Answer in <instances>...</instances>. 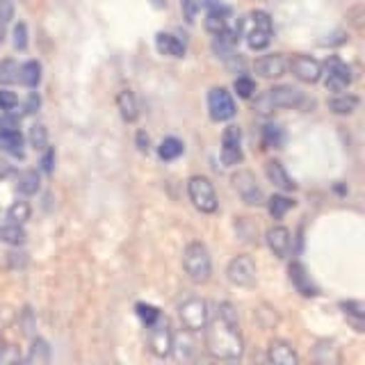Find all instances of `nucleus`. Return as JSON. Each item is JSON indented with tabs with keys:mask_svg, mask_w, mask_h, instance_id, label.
<instances>
[{
	"mask_svg": "<svg viewBox=\"0 0 365 365\" xmlns=\"http://www.w3.org/2000/svg\"><path fill=\"white\" fill-rule=\"evenodd\" d=\"M262 142H265V146H269V148H281L285 142V135L281 130V125L267 123L265 128H262Z\"/></svg>",
	"mask_w": 365,
	"mask_h": 365,
	"instance_id": "obj_30",
	"label": "nucleus"
},
{
	"mask_svg": "<svg viewBox=\"0 0 365 365\" xmlns=\"http://www.w3.org/2000/svg\"><path fill=\"white\" fill-rule=\"evenodd\" d=\"M306 101L304 91H299L292 85H279L267 89L265 94H260L254 103V110L260 114H269L279 108H299Z\"/></svg>",
	"mask_w": 365,
	"mask_h": 365,
	"instance_id": "obj_2",
	"label": "nucleus"
},
{
	"mask_svg": "<svg viewBox=\"0 0 365 365\" xmlns=\"http://www.w3.org/2000/svg\"><path fill=\"white\" fill-rule=\"evenodd\" d=\"M182 151H185V146H182V142L176 140V137H165L163 144L158 148V153L163 160H176Z\"/></svg>",
	"mask_w": 365,
	"mask_h": 365,
	"instance_id": "obj_27",
	"label": "nucleus"
},
{
	"mask_svg": "<svg viewBox=\"0 0 365 365\" xmlns=\"http://www.w3.org/2000/svg\"><path fill=\"white\" fill-rule=\"evenodd\" d=\"M205 349L210 356L222 361H235L242 356L245 340L240 334L237 311L233 304L222 302L217 306V313L210 319V324H205Z\"/></svg>",
	"mask_w": 365,
	"mask_h": 365,
	"instance_id": "obj_1",
	"label": "nucleus"
},
{
	"mask_svg": "<svg viewBox=\"0 0 365 365\" xmlns=\"http://www.w3.org/2000/svg\"><path fill=\"white\" fill-rule=\"evenodd\" d=\"M30 203L28 201H14L9 205V210H7V220L11 224H23V222H28L30 220Z\"/></svg>",
	"mask_w": 365,
	"mask_h": 365,
	"instance_id": "obj_31",
	"label": "nucleus"
},
{
	"mask_svg": "<svg viewBox=\"0 0 365 365\" xmlns=\"http://www.w3.org/2000/svg\"><path fill=\"white\" fill-rule=\"evenodd\" d=\"M19 80L26 87H32L34 89V87L39 85V80H41V64L30 60V62H26L23 66H19Z\"/></svg>",
	"mask_w": 365,
	"mask_h": 365,
	"instance_id": "obj_23",
	"label": "nucleus"
},
{
	"mask_svg": "<svg viewBox=\"0 0 365 365\" xmlns=\"http://www.w3.org/2000/svg\"><path fill=\"white\" fill-rule=\"evenodd\" d=\"M137 146H140V151H148V135L146 133H137Z\"/></svg>",
	"mask_w": 365,
	"mask_h": 365,
	"instance_id": "obj_46",
	"label": "nucleus"
},
{
	"mask_svg": "<svg viewBox=\"0 0 365 365\" xmlns=\"http://www.w3.org/2000/svg\"><path fill=\"white\" fill-rule=\"evenodd\" d=\"M19 80V64L14 60L0 62V85H11Z\"/></svg>",
	"mask_w": 365,
	"mask_h": 365,
	"instance_id": "obj_35",
	"label": "nucleus"
},
{
	"mask_svg": "<svg viewBox=\"0 0 365 365\" xmlns=\"http://www.w3.org/2000/svg\"><path fill=\"white\" fill-rule=\"evenodd\" d=\"M14 46L19 51H23L28 46V26L26 23H16L14 28Z\"/></svg>",
	"mask_w": 365,
	"mask_h": 365,
	"instance_id": "obj_40",
	"label": "nucleus"
},
{
	"mask_svg": "<svg viewBox=\"0 0 365 365\" xmlns=\"http://www.w3.org/2000/svg\"><path fill=\"white\" fill-rule=\"evenodd\" d=\"M222 163L226 167L242 163V133L237 125H228L222 135Z\"/></svg>",
	"mask_w": 365,
	"mask_h": 365,
	"instance_id": "obj_11",
	"label": "nucleus"
},
{
	"mask_svg": "<svg viewBox=\"0 0 365 365\" xmlns=\"http://www.w3.org/2000/svg\"><path fill=\"white\" fill-rule=\"evenodd\" d=\"M208 110H210V117L215 121H228V119H233V114H235L233 96L228 94L224 87H215L210 94H208Z\"/></svg>",
	"mask_w": 365,
	"mask_h": 365,
	"instance_id": "obj_12",
	"label": "nucleus"
},
{
	"mask_svg": "<svg viewBox=\"0 0 365 365\" xmlns=\"http://www.w3.org/2000/svg\"><path fill=\"white\" fill-rule=\"evenodd\" d=\"M117 108L121 112L123 121H137V117H140V103H137V96L133 94L130 89H121L117 94Z\"/></svg>",
	"mask_w": 365,
	"mask_h": 365,
	"instance_id": "obj_19",
	"label": "nucleus"
},
{
	"mask_svg": "<svg viewBox=\"0 0 365 365\" xmlns=\"http://www.w3.org/2000/svg\"><path fill=\"white\" fill-rule=\"evenodd\" d=\"M148 347L155 354V356L165 359L171 354V347H174V331H171L167 317H158L153 324H148Z\"/></svg>",
	"mask_w": 365,
	"mask_h": 365,
	"instance_id": "obj_6",
	"label": "nucleus"
},
{
	"mask_svg": "<svg viewBox=\"0 0 365 365\" xmlns=\"http://www.w3.org/2000/svg\"><path fill=\"white\" fill-rule=\"evenodd\" d=\"M254 68H256V73L260 78H279V76L285 73V68H288V60H285L281 53L262 55L256 60Z\"/></svg>",
	"mask_w": 365,
	"mask_h": 365,
	"instance_id": "obj_14",
	"label": "nucleus"
},
{
	"mask_svg": "<svg viewBox=\"0 0 365 365\" xmlns=\"http://www.w3.org/2000/svg\"><path fill=\"white\" fill-rule=\"evenodd\" d=\"M180 9H182V16H185V21L194 23V19H197L199 9H201V3H199V0H180Z\"/></svg>",
	"mask_w": 365,
	"mask_h": 365,
	"instance_id": "obj_37",
	"label": "nucleus"
},
{
	"mask_svg": "<svg viewBox=\"0 0 365 365\" xmlns=\"http://www.w3.org/2000/svg\"><path fill=\"white\" fill-rule=\"evenodd\" d=\"M251 21H254V28L247 34V43L251 51H262L267 48L269 41H272V19L267 11L256 9L251 14Z\"/></svg>",
	"mask_w": 365,
	"mask_h": 365,
	"instance_id": "obj_8",
	"label": "nucleus"
},
{
	"mask_svg": "<svg viewBox=\"0 0 365 365\" xmlns=\"http://www.w3.org/2000/svg\"><path fill=\"white\" fill-rule=\"evenodd\" d=\"M290 68H292V76L297 80H302V83H308V85H313V83H317L319 78H322V64H319L311 55L292 57Z\"/></svg>",
	"mask_w": 365,
	"mask_h": 365,
	"instance_id": "obj_13",
	"label": "nucleus"
},
{
	"mask_svg": "<svg viewBox=\"0 0 365 365\" xmlns=\"http://www.w3.org/2000/svg\"><path fill=\"white\" fill-rule=\"evenodd\" d=\"M30 144L37 151H46V146H48V130H46L43 123H34L30 128Z\"/></svg>",
	"mask_w": 365,
	"mask_h": 365,
	"instance_id": "obj_33",
	"label": "nucleus"
},
{
	"mask_svg": "<svg viewBox=\"0 0 365 365\" xmlns=\"http://www.w3.org/2000/svg\"><path fill=\"white\" fill-rule=\"evenodd\" d=\"M208 7H210V11H208V16H205V30L212 32V34L224 32L228 28V23H226L228 9L222 3H212Z\"/></svg>",
	"mask_w": 365,
	"mask_h": 365,
	"instance_id": "obj_20",
	"label": "nucleus"
},
{
	"mask_svg": "<svg viewBox=\"0 0 365 365\" xmlns=\"http://www.w3.org/2000/svg\"><path fill=\"white\" fill-rule=\"evenodd\" d=\"M137 315H140L144 322H146V327L148 324H153L155 319L160 317V311L155 306H148V304H137Z\"/></svg>",
	"mask_w": 365,
	"mask_h": 365,
	"instance_id": "obj_38",
	"label": "nucleus"
},
{
	"mask_svg": "<svg viewBox=\"0 0 365 365\" xmlns=\"http://www.w3.org/2000/svg\"><path fill=\"white\" fill-rule=\"evenodd\" d=\"M11 130H19V117L7 112L5 117H0V133H11Z\"/></svg>",
	"mask_w": 365,
	"mask_h": 365,
	"instance_id": "obj_43",
	"label": "nucleus"
},
{
	"mask_svg": "<svg viewBox=\"0 0 365 365\" xmlns=\"http://www.w3.org/2000/svg\"><path fill=\"white\" fill-rule=\"evenodd\" d=\"M233 89L237 91L240 98H251V96H254V91H256V83L251 78H247V76H240V78H235Z\"/></svg>",
	"mask_w": 365,
	"mask_h": 365,
	"instance_id": "obj_36",
	"label": "nucleus"
},
{
	"mask_svg": "<svg viewBox=\"0 0 365 365\" xmlns=\"http://www.w3.org/2000/svg\"><path fill=\"white\" fill-rule=\"evenodd\" d=\"M359 108V98L354 94H338L329 101V110L334 114H351Z\"/></svg>",
	"mask_w": 365,
	"mask_h": 365,
	"instance_id": "obj_24",
	"label": "nucleus"
},
{
	"mask_svg": "<svg viewBox=\"0 0 365 365\" xmlns=\"http://www.w3.org/2000/svg\"><path fill=\"white\" fill-rule=\"evenodd\" d=\"M192 331H187V334H180L178 338H174V347H171V351H176V356L180 361H190L194 359V351H197V342L192 340Z\"/></svg>",
	"mask_w": 365,
	"mask_h": 365,
	"instance_id": "obj_22",
	"label": "nucleus"
},
{
	"mask_svg": "<svg viewBox=\"0 0 365 365\" xmlns=\"http://www.w3.org/2000/svg\"><path fill=\"white\" fill-rule=\"evenodd\" d=\"M26 231L21 228V224H5L0 226V242L11 245V247H19L26 242Z\"/></svg>",
	"mask_w": 365,
	"mask_h": 365,
	"instance_id": "obj_25",
	"label": "nucleus"
},
{
	"mask_svg": "<svg viewBox=\"0 0 365 365\" xmlns=\"http://www.w3.org/2000/svg\"><path fill=\"white\" fill-rule=\"evenodd\" d=\"M182 267L185 274L194 283H205L212 274V260L205 245L201 242H190L182 251Z\"/></svg>",
	"mask_w": 365,
	"mask_h": 365,
	"instance_id": "obj_3",
	"label": "nucleus"
},
{
	"mask_svg": "<svg viewBox=\"0 0 365 365\" xmlns=\"http://www.w3.org/2000/svg\"><path fill=\"white\" fill-rule=\"evenodd\" d=\"M267 361L274 365H297L299 356H297L294 347L285 340H272L267 347Z\"/></svg>",
	"mask_w": 365,
	"mask_h": 365,
	"instance_id": "obj_15",
	"label": "nucleus"
},
{
	"mask_svg": "<svg viewBox=\"0 0 365 365\" xmlns=\"http://www.w3.org/2000/svg\"><path fill=\"white\" fill-rule=\"evenodd\" d=\"M51 361V347L48 342L37 338L32 340V347H30V354H28V363H48Z\"/></svg>",
	"mask_w": 365,
	"mask_h": 365,
	"instance_id": "obj_29",
	"label": "nucleus"
},
{
	"mask_svg": "<svg viewBox=\"0 0 365 365\" xmlns=\"http://www.w3.org/2000/svg\"><path fill=\"white\" fill-rule=\"evenodd\" d=\"M7 347H5V338L3 336H0V356H3V351H5Z\"/></svg>",
	"mask_w": 365,
	"mask_h": 365,
	"instance_id": "obj_49",
	"label": "nucleus"
},
{
	"mask_svg": "<svg viewBox=\"0 0 365 365\" xmlns=\"http://www.w3.org/2000/svg\"><path fill=\"white\" fill-rule=\"evenodd\" d=\"M322 76H324V87L329 91H342L351 83V68L342 60H338V57H329L327 64L322 66Z\"/></svg>",
	"mask_w": 365,
	"mask_h": 365,
	"instance_id": "obj_9",
	"label": "nucleus"
},
{
	"mask_svg": "<svg viewBox=\"0 0 365 365\" xmlns=\"http://www.w3.org/2000/svg\"><path fill=\"white\" fill-rule=\"evenodd\" d=\"M39 174L37 171H32V169H28V171H23V174L19 176V182H16V187H19V192L21 194H26V197H30V194H37L39 192Z\"/></svg>",
	"mask_w": 365,
	"mask_h": 365,
	"instance_id": "obj_26",
	"label": "nucleus"
},
{
	"mask_svg": "<svg viewBox=\"0 0 365 365\" xmlns=\"http://www.w3.org/2000/svg\"><path fill=\"white\" fill-rule=\"evenodd\" d=\"M11 174V165L5 163V160H0V178H7Z\"/></svg>",
	"mask_w": 365,
	"mask_h": 365,
	"instance_id": "obj_47",
	"label": "nucleus"
},
{
	"mask_svg": "<svg viewBox=\"0 0 365 365\" xmlns=\"http://www.w3.org/2000/svg\"><path fill=\"white\" fill-rule=\"evenodd\" d=\"M0 144H3V148H7L9 153L14 155H21L23 153V137L19 130H11V133H0Z\"/></svg>",
	"mask_w": 365,
	"mask_h": 365,
	"instance_id": "obj_32",
	"label": "nucleus"
},
{
	"mask_svg": "<svg viewBox=\"0 0 365 365\" xmlns=\"http://www.w3.org/2000/svg\"><path fill=\"white\" fill-rule=\"evenodd\" d=\"M19 106V96L14 94V91H9V89H0V110H14Z\"/></svg>",
	"mask_w": 365,
	"mask_h": 365,
	"instance_id": "obj_39",
	"label": "nucleus"
},
{
	"mask_svg": "<svg viewBox=\"0 0 365 365\" xmlns=\"http://www.w3.org/2000/svg\"><path fill=\"white\" fill-rule=\"evenodd\" d=\"M340 306L345 308V313H347V315H354L356 319H363V317H365V306H363L361 302H342Z\"/></svg>",
	"mask_w": 365,
	"mask_h": 365,
	"instance_id": "obj_41",
	"label": "nucleus"
},
{
	"mask_svg": "<svg viewBox=\"0 0 365 365\" xmlns=\"http://www.w3.org/2000/svg\"><path fill=\"white\" fill-rule=\"evenodd\" d=\"M292 205H294L292 199L283 197V194H274V197L269 199V203H267V210H269V215L274 217V220H281V217L288 212Z\"/></svg>",
	"mask_w": 365,
	"mask_h": 365,
	"instance_id": "obj_28",
	"label": "nucleus"
},
{
	"mask_svg": "<svg viewBox=\"0 0 365 365\" xmlns=\"http://www.w3.org/2000/svg\"><path fill=\"white\" fill-rule=\"evenodd\" d=\"M23 317H26V334H32V313H30V308L23 311Z\"/></svg>",
	"mask_w": 365,
	"mask_h": 365,
	"instance_id": "obj_48",
	"label": "nucleus"
},
{
	"mask_svg": "<svg viewBox=\"0 0 365 365\" xmlns=\"http://www.w3.org/2000/svg\"><path fill=\"white\" fill-rule=\"evenodd\" d=\"M11 19H14V3L11 0H0V43L5 39V32Z\"/></svg>",
	"mask_w": 365,
	"mask_h": 365,
	"instance_id": "obj_34",
	"label": "nucleus"
},
{
	"mask_svg": "<svg viewBox=\"0 0 365 365\" xmlns=\"http://www.w3.org/2000/svg\"><path fill=\"white\" fill-rule=\"evenodd\" d=\"M187 194L197 210L208 212V215L217 210V192H215V185L210 182V178L192 176L187 180Z\"/></svg>",
	"mask_w": 365,
	"mask_h": 365,
	"instance_id": "obj_4",
	"label": "nucleus"
},
{
	"mask_svg": "<svg viewBox=\"0 0 365 365\" xmlns=\"http://www.w3.org/2000/svg\"><path fill=\"white\" fill-rule=\"evenodd\" d=\"M233 187L240 194L247 205H262L265 203V194H262L256 176L249 169H240L237 174H233Z\"/></svg>",
	"mask_w": 365,
	"mask_h": 365,
	"instance_id": "obj_7",
	"label": "nucleus"
},
{
	"mask_svg": "<svg viewBox=\"0 0 365 365\" xmlns=\"http://www.w3.org/2000/svg\"><path fill=\"white\" fill-rule=\"evenodd\" d=\"M39 108H41V98H39L37 91H32V94L28 96V101H26V106H23V110H26V114H34Z\"/></svg>",
	"mask_w": 365,
	"mask_h": 365,
	"instance_id": "obj_44",
	"label": "nucleus"
},
{
	"mask_svg": "<svg viewBox=\"0 0 365 365\" xmlns=\"http://www.w3.org/2000/svg\"><path fill=\"white\" fill-rule=\"evenodd\" d=\"M265 174H267V178H269V182L274 187H279L283 192H292L294 190L292 178L288 176V171L283 169V165L279 163V160H269V163L265 165Z\"/></svg>",
	"mask_w": 365,
	"mask_h": 365,
	"instance_id": "obj_17",
	"label": "nucleus"
},
{
	"mask_svg": "<svg viewBox=\"0 0 365 365\" xmlns=\"http://www.w3.org/2000/svg\"><path fill=\"white\" fill-rule=\"evenodd\" d=\"M292 245V235L285 226H274L267 231V247L277 258H285Z\"/></svg>",
	"mask_w": 365,
	"mask_h": 365,
	"instance_id": "obj_16",
	"label": "nucleus"
},
{
	"mask_svg": "<svg viewBox=\"0 0 365 365\" xmlns=\"http://www.w3.org/2000/svg\"><path fill=\"white\" fill-rule=\"evenodd\" d=\"M7 260L14 269H21L28 265V254L26 251H11V254H7Z\"/></svg>",
	"mask_w": 365,
	"mask_h": 365,
	"instance_id": "obj_42",
	"label": "nucleus"
},
{
	"mask_svg": "<svg viewBox=\"0 0 365 365\" xmlns=\"http://www.w3.org/2000/svg\"><path fill=\"white\" fill-rule=\"evenodd\" d=\"M155 46H158L160 53L169 55V57H182V55H185V43H182L178 37H174V34H169V32H160L155 37Z\"/></svg>",
	"mask_w": 365,
	"mask_h": 365,
	"instance_id": "obj_21",
	"label": "nucleus"
},
{
	"mask_svg": "<svg viewBox=\"0 0 365 365\" xmlns=\"http://www.w3.org/2000/svg\"><path fill=\"white\" fill-rule=\"evenodd\" d=\"M53 163H55V151H53V148H48V151H46V155H43V160H41L46 174H51V171H53Z\"/></svg>",
	"mask_w": 365,
	"mask_h": 365,
	"instance_id": "obj_45",
	"label": "nucleus"
},
{
	"mask_svg": "<svg viewBox=\"0 0 365 365\" xmlns=\"http://www.w3.org/2000/svg\"><path fill=\"white\" fill-rule=\"evenodd\" d=\"M178 317L182 327L192 331V334H197V331L208 324V304L199 299V297H190V299L178 306Z\"/></svg>",
	"mask_w": 365,
	"mask_h": 365,
	"instance_id": "obj_5",
	"label": "nucleus"
},
{
	"mask_svg": "<svg viewBox=\"0 0 365 365\" xmlns=\"http://www.w3.org/2000/svg\"><path fill=\"white\" fill-rule=\"evenodd\" d=\"M226 277L233 285L240 288H249L256 283V262L251 260V256H235L226 267Z\"/></svg>",
	"mask_w": 365,
	"mask_h": 365,
	"instance_id": "obj_10",
	"label": "nucleus"
},
{
	"mask_svg": "<svg viewBox=\"0 0 365 365\" xmlns=\"http://www.w3.org/2000/svg\"><path fill=\"white\" fill-rule=\"evenodd\" d=\"M288 272H290V281H292V285H294V288L299 290L304 297H315V294H317V288L313 285L311 277L306 274V267L302 265V262H292Z\"/></svg>",
	"mask_w": 365,
	"mask_h": 365,
	"instance_id": "obj_18",
	"label": "nucleus"
}]
</instances>
